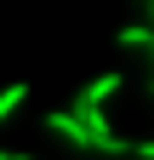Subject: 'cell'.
Masks as SVG:
<instances>
[{
  "instance_id": "obj_1",
  "label": "cell",
  "mask_w": 154,
  "mask_h": 160,
  "mask_svg": "<svg viewBox=\"0 0 154 160\" xmlns=\"http://www.w3.org/2000/svg\"><path fill=\"white\" fill-rule=\"evenodd\" d=\"M46 132H57V137H63L69 149H91V137H86V126H80V120H74L69 109H51V114H46Z\"/></svg>"
},
{
  "instance_id": "obj_3",
  "label": "cell",
  "mask_w": 154,
  "mask_h": 160,
  "mask_svg": "<svg viewBox=\"0 0 154 160\" xmlns=\"http://www.w3.org/2000/svg\"><path fill=\"white\" fill-rule=\"evenodd\" d=\"M29 103V86H23V80H12V86H0V126H6V120L17 114V109H23Z\"/></svg>"
},
{
  "instance_id": "obj_2",
  "label": "cell",
  "mask_w": 154,
  "mask_h": 160,
  "mask_svg": "<svg viewBox=\"0 0 154 160\" xmlns=\"http://www.w3.org/2000/svg\"><path fill=\"white\" fill-rule=\"evenodd\" d=\"M120 86H126L120 74H97L91 86H80V97H74V109H103V103H108V97L120 92Z\"/></svg>"
},
{
  "instance_id": "obj_5",
  "label": "cell",
  "mask_w": 154,
  "mask_h": 160,
  "mask_svg": "<svg viewBox=\"0 0 154 160\" xmlns=\"http://www.w3.org/2000/svg\"><path fill=\"white\" fill-rule=\"evenodd\" d=\"M148 29H154V0H148Z\"/></svg>"
},
{
  "instance_id": "obj_4",
  "label": "cell",
  "mask_w": 154,
  "mask_h": 160,
  "mask_svg": "<svg viewBox=\"0 0 154 160\" xmlns=\"http://www.w3.org/2000/svg\"><path fill=\"white\" fill-rule=\"evenodd\" d=\"M131 154H137V160H154V137H143V143L131 137Z\"/></svg>"
},
{
  "instance_id": "obj_6",
  "label": "cell",
  "mask_w": 154,
  "mask_h": 160,
  "mask_svg": "<svg viewBox=\"0 0 154 160\" xmlns=\"http://www.w3.org/2000/svg\"><path fill=\"white\" fill-rule=\"evenodd\" d=\"M0 160H12V149H0Z\"/></svg>"
}]
</instances>
